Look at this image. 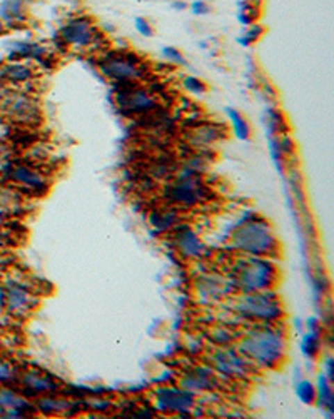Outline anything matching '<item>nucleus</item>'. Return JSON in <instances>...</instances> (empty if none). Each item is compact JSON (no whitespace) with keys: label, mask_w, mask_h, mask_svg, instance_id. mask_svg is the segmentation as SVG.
<instances>
[{"label":"nucleus","mask_w":334,"mask_h":419,"mask_svg":"<svg viewBox=\"0 0 334 419\" xmlns=\"http://www.w3.org/2000/svg\"><path fill=\"white\" fill-rule=\"evenodd\" d=\"M284 336L271 324L258 326L241 338L237 351L261 368H276L284 358Z\"/></svg>","instance_id":"nucleus-1"},{"label":"nucleus","mask_w":334,"mask_h":419,"mask_svg":"<svg viewBox=\"0 0 334 419\" xmlns=\"http://www.w3.org/2000/svg\"><path fill=\"white\" fill-rule=\"evenodd\" d=\"M233 244L246 256H271L278 251L276 240L269 224L259 217L247 219L236 227L233 234Z\"/></svg>","instance_id":"nucleus-2"},{"label":"nucleus","mask_w":334,"mask_h":419,"mask_svg":"<svg viewBox=\"0 0 334 419\" xmlns=\"http://www.w3.org/2000/svg\"><path fill=\"white\" fill-rule=\"evenodd\" d=\"M276 279V268L269 261L256 256L241 257L234 265L233 284L242 293L267 291Z\"/></svg>","instance_id":"nucleus-3"},{"label":"nucleus","mask_w":334,"mask_h":419,"mask_svg":"<svg viewBox=\"0 0 334 419\" xmlns=\"http://www.w3.org/2000/svg\"><path fill=\"white\" fill-rule=\"evenodd\" d=\"M233 309L242 319L262 324H273L283 318L281 302L273 293H244L241 297L234 301Z\"/></svg>","instance_id":"nucleus-4"},{"label":"nucleus","mask_w":334,"mask_h":419,"mask_svg":"<svg viewBox=\"0 0 334 419\" xmlns=\"http://www.w3.org/2000/svg\"><path fill=\"white\" fill-rule=\"evenodd\" d=\"M164 197L172 204L192 207L208 201L209 189L203 184L197 174L184 167L181 174H177L176 179L164 188Z\"/></svg>","instance_id":"nucleus-5"},{"label":"nucleus","mask_w":334,"mask_h":419,"mask_svg":"<svg viewBox=\"0 0 334 419\" xmlns=\"http://www.w3.org/2000/svg\"><path fill=\"white\" fill-rule=\"evenodd\" d=\"M115 102H117L119 109L131 115H144L158 110V101L154 95L144 87L134 85V82L121 84V89L115 95Z\"/></svg>","instance_id":"nucleus-6"},{"label":"nucleus","mask_w":334,"mask_h":419,"mask_svg":"<svg viewBox=\"0 0 334 419\" xmlns=\"http://www.w3.org/2000/svg\"><path fill=\"white\" fill-rule=\"evenodd\" d=\"M99 69L102 70L106 77L112 79L119 84H131L135 79L141 77V64L135 56L127 54H112L101 60Z\"/></svg>","instance_id":"nucleus-7"},{"label":"nucleus","mask_w":334,"mask_h":419,"mask_svg":"<svg viewBox=\"0 0 334 419\" xmlns=\"http://www.w3.org/2000/svg\"><path fill=\"white\" fill-rule=\"evenodd\" d=\"M211 364L217 372L226 377H246L251 366L241 352L233 347H217L211 354Z\"/></svg>","instance_id":"nucleus-8"},{"label":"nucleus","mask_w":334,"mask_h":419,"mask_svg":"<svg viewBox=\"0 0 334 419\" xmlns=\"http://www.w3.org/2000/svg\"><path fill=\"white\" fill-rule=\"evenodd\" d=\"M60 39L67 45H77V47H89L96 42L97 28L85 17H74L60 27Z\"/></svg>","instance_id":"nucleus-9"},{"label":"nucleus","mask_w":334,"mask_h":419,"mask_svg":"<svg viewBox=\"0 0 334 419\" xmlns=\"http://www.w3.org/2000/svg\"><path fill=\"white\" fill-rule=\"evenodd\" d=\"M156 401H158V408L166 413L185 414L194 406L192 393L185 391L183 388H160L156 393Z\"/></svg>","instance_id":"nucleus-10"},{"label":"nucleus","mask_w":334,"mask_h":419,"mask_svg":"<svg viewBox=\"0 0 334 419\" xmlns=\"http://www.w3.org/2000/svg\"><path fill=\"white\" fill-rule=\"evenodd\" d=\"M3 110L10 115L12 119L19 122H37L39 119V106L34 99L24 94H10L3 101Z\"/></svg>","instance_id":"nucleus-11"},{"label":"nucleus","mask_w":334,"mask_h":419,"mask_svg":"<svg viewBox=\"0 0 334 419\" xmlns=\"http://www.w3.org/2000/svg\"><path fill=\"white\" fill-rule=\"evenodd\" d=\"M214 386H216V376L208 368H196L192 371H187L181 379V388L189 393L209 391V389H214Z\"/></svg>","instance_id":"nucleus-12"},{"label":"nucleus","mask_w":334,"mask_h":419,"mask_svg":"<svg viewBox=\"0 0 334 419\" xmlns=\"http://www.w3.org/2000/svg\"><path fill=\"white\" fill-rule=\"evenodd\" d=\"M9 177L17 184L26 186L32 190L47 188V179H45L44 174L34 167H28V165H12L9 169Z\"/></svg>","instance_id":"nucleus-13"},{"label":"nucleus","mask_w":334,"mask_h":419,"mask_svg":"<svg viewBox=\"0 0 334 419\" xmlns=\"http://www.w3.org/2000/svg\"><path fill=\"white\" fill-rule=\"evenodd\" d=\"M174 243L177 249L187 257H199L204 249L199 238L191 229H187V227H176Z\"/></svg>","instance_id":"nucleus-14"},{"label":"nucleus","mask_w":334,"mask_h":419,"mask_svg":"<svg viewBox=\"0 0 334 419\" xmlns=\"http://www.w3.org/2000/svg\"><path fill=\"white\" fill-rule=\"evenodd\" d=\"M222 137V131L217 129L216 126H209V124H204V126H197L194 127L191 132H189V142L194 147H208L216 144Z\"/></svg>","instance_id":"nucleus-15"},{"label":"nucleus","mask_w":334,"mask_h":419,"mask_svg":"<svg viewBox=\"0 0 334 419\" xmlns=\"http://www.w3.org/2000/svg\"><path fill=\"white\" fill-rule=\"evenodd\" d=\"M27 0H3L0 3V20L9 26H15L26 20Z\"/></svg>","instance_id":"nucleus-16"},{"label":"nucleus","mask_w":334,"mask_h":419,"mask_svg":"<svg viewBox=\"0 0 334 419\" xmlns=\"http://www.w3.org/2000/svg\"><path fill=\"white\" fill-rule=\"evenodd\" d=\"M231 284L229 281L222 279L219 276H206L201 279L199 283V289L201 294L204 297H211V299H219V297L226 296L231 291Z\"/></svg>","instance_id":"nucleus-17"},{"label":"nucleus","mask_w":334,"mask_h":419,"mask_svg":"<svg viewBox=\"0 0 334 419\" xmlns=\"http://www.w3.org/2000/svg\"><path fill=\"white\" fill-rule=\"evenodd\" d=\"M0 408L7 409V413L3 414V416L20 418L24 416V413L28 409V402L17 396L15 393L9 391V389H2V391H0Z\"/></svg>","instance_id":"nucleus-18"},{"label":"nucleus","mask_w":334,"mask_h":419,"mask_svg":"<svg viewBox=\"0 0 334 419\" xmlns=\"http://www.w3.org/2000/svg\"><path fill=\"white\" fill-rule=\"evenodd\" d=\"M6 304L10 311H26L31 306V294L20 286H10L6 291Z\"/></svg>","instance_id":"nucleus-19"},{"label":"nucleus","mask_w":334,"mask_h":419,"mask_svg":"<svg viewBox=\"0 0 334 419\" xmlns=\"http://www.w3.org/2000/svg\"><path fill=\"white\" fill-rule=\"evenodd\" d=\"M149 221L152 227L164 232L177 226V222H179V215H177L174 209H159V211H154V213H151Z\"/></svg>","instance_id":"nucleus-20"},{"label":"nucleus","mask_w":334,"mask_h":419,"mask_svg":"<svg viewBox=\"0 0 334 419\" xmlns=\"http://www.w3.org/2000/svg\"><path fill=\"white\" fill-rule=\"evenodd\" d=\"M0 77L9 82H14V84H22V82L31 81L32 70L24 64H9L2 69Z\"/></svg>","instance_id":"nucleus-21"},{"label":"nucleus","mask_w":334,"mask_h":419,"mask_svg":"<svg viewBox=\"0 0 334 419\" xmlns=\"http://www.w3.org/2000/svg\"><path fill=\"white\" fill-rule=\"evenodd\" d=\"M10 49H12V56L24 57V59H35V60L40 62L45 57L44 47H40L39 44L15 42V44L10 45Z\"/></svg>","instance_id":"nucleus-22"},{"label":"nucleus","mask_w":334,"mask_h":419,"mask_svg":"<svg viewBox=\"0 0 334 419\" xmlns=\"http://www.w3.org/2000/svg\"><path fill=\"white\" fill-rule=\"evenodd\" d=\"M24 384H26L32 393H45L56 389L53 381L49 379L47 376L35 375V372H28V375H26V377H24Z\"/></svg>","instance_id":"nucleus-23"},{"label":"nucleus","mask_w":334,"mask_h":419,"mask_svg":"<svg viewBox=\"0 0 334 419\" xmlns=\"http://www.w3.org/2000/svg\"><path fill=\"white\" fill-rule=\"evenodd\" d=\"M226 114H228V117L231 120V126H233V129H234V134H236L241 140L249 139V126H247L244 117H242V115L234 109H226Z\"/></svg>","instance_id":"nucleus-24"},{"label":"nucleus","mask_w":334,"mask_h":419,"mask_svg":"<svg viewBox=\"0 0 334 419\" xmlns=\"http://www.w3.org/2000/svg\"><path fill=\"white\" fill-rule=\"evenodd\" d=\"M69 402L64 400H57V397H44V400L39 401V409L45 414H52V413H60V411L67 409Z\"/></svg>","instance_id":"nucleus-25"},{"label":"nucleus","mask_w":334,"mask_h":419,"mask_svg":"<svg viewBox=\"0 0 334 419\" xmlns=\"http://www.w3.org/2000/svg\"><path fill=\"white\" fill-rule=\"evenodd\" d=\"M317 393H319L321 404L326 406L329 411H333V393H331V388H329L328 381H326L324 376L319 377V389H317Z\"/></svg>","instance_id":"nucleus-26"},{"label":"nucleus","mask_w":334,"mask_h":419,"mask_svg":"<svg viewBox=\"0 0 334 419\" xmlns=\"http://www.w3.org/2000/svg\"><path fill=\"white\" fill-rule=\"evenodd\" d=\"M296 393H298V396L304 402H312V400L316 397L315 386L309 383V381H303V383H299L298 388H296Z\"/></svg>","instance_id":"nucleus-27"},{"label":"nucleus","mask_w":334,"mask_h":419,"mask_svg":"<svg viewBox=\"0 0 334 419\" xmlns=\"http://www.w3.org/2000/svg\"><path fill=\"white\" fill-rule=\"evenodd\" d=\"M183 85H184V89L191 94H204L206 92L204 82L197 77H184Z\"/></svg>","instance_id":"nucleus-28"},{"label":"nucleus","mask_w":334,"mask_h":419,"mask_svg":"<svg viewBox=\"0 0 334 419\" xmlns=\"http://www.w3.org/2000/svg\"><path fill=\"white\" fill-rule=\"evenodd\" d=\"M261 35H262V27L261 26H253V27H249V31H247L246 34L241 37V39H239V44L251 45L253 42H256V40H258Z\"/></svg>","instance_id":"nucleus-29"},{"label":"nucleus","mask_w":334,"mask_h":419,"mask_svg":"<svg viewBox=\"0 0 334 419\" xmlns=\"http://www.w3.org/2000/svg\"><path fill=\"white\" fill-rule=\"evenodd\" d=\"M212 341L217 344V346H226V344L231 343V339H233V336L228 329H224V327H217V329L212 331L211 334Z\"/></svg>","instance_id":"nucleus-30"},{"label":"nucleus","mask_w":334,"mask_h":419,"mask_svg":"<svg viewBox=\"0 0 334 419\" xmlns=\"http://www.w3.org/2000/svg\"><path fill=\"white\" fill-rule=\"evenodd\" d=\"M162 56L166 57L169 62H172L174 65H184L185 64L184 56L174 47H164L162 49Z\"/></svg>","instance_id":"nucleus-31"},{"label":"nucleus","mask_w":334,"mask_h":419,"mask_svg":"<svg viewBox=\"0 0 334 419\" xmlns=\"http://www.w3.org/2000/svg\"><path fill=\"white\" fill-rule=\"evenodd\" d=\"M304 352H306V354H316L317 352V347H319V338H317V334H315V333H311V334H308L306 336V339H304Z\"/></svg>","instance_id":"nucleus-32"},{"label":"nucleus","mask_w":334,"mask_h":419,"mask_svg":"<svg viewBox=\"0 0 334 419\" xmlns=\"http://www.w3.org/2000/svg\"><path fill=\"white\" fill-rule=\"evenodd\" d=\"M134 26H135V31H137L141 35H144V37H152V27H151V24L147 22L146 19L137 17V19L134 20Z\"/></svg>","instance_id":"nucleus-33"},{"label":"nucleus","mask_w":334,"mask_h":419,"mask_svg":"<svg viewBox=\"0 0 334 419\" xmlns=\"http://www.w3.org/2000/svg\"><path fill=\"white\" fill-rule=\"evenodd\" d=\"M191 10H192V14H196V15H206V14H209V6L204 2V0H196V2H192Z\"/></svg>","instance_id":"nucleus-34"},{"label":"nucleus","mask_w":334,"mask_h":419,"mask_svg":"<svg viewBox=\"0 0 334 419\" xmlns=\"http://www.w3.org/2000/svg\"><path fill=\"white\" fill-rule=\"evenodd\" d=\"M12 377V369L7 363L0 361V383H6Z\"/></svg>","instance_id":"nucleus-35"},{"label":"nucleus","mask_w":334,"mask_h":419,"mask_svg":"<svg viewBox=\"0 0 334 419\" xmlns=\"http://www.w3.org/2000/svg\"><path fill=\"white\" fill-rule=\"evenodd\" d=\"M184 7H185V3H183V2L174 3V9H184Z\"/></svg>","instance_id":"nucleus-36"},{"label":"nucleus","mask_w":334,"mask_h":419,"mask_svg":"<svg viewBox=\"0 0 334 419\" xmlns=\"http://www.w3.org/2000/svg\"><path fill=\"white\" fill-rule=\"evenodd\" d=\"M2 31H3V22H2V20H0V32H2Z\"/></svg>","instance_id":"nucleus-37"}]
</instances>
